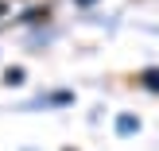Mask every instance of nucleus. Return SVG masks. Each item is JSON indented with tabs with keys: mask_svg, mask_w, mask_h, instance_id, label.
Instances as JSON below:
<instances>
[{
	"mask_svg": "<svg viewBox=\"0 0 159 151\" xmlns=\"http://www.w3.org/2000/svg\"><path fill=\"white\" fill-rule=\"evenodd\" d=\"M140 82H144L148 89H155V93H159V66H152V70H144V74H140Z\"/></svg>",
	"mask_w": 159,
	"mask_h": 151,
	"instance_id": "obj_1",
	"label": "nucleus"
},
{
	"mask_svg": "<svg viewBox=\"0 0 159 151\" xmlns=\"http://www.w3.org/2000/svg\"><path fill=\"white\" fill-rule=\"evenodd\" d=\"M4 82H8V85H23V70H20V66H8V70H4Z\"/></svg>",
	"mask_w": 159,
	"mask_h": 151,
	"instance_id": "obj_2",
	"label": "nucleus"
},
{
	"mask_svg": "<svg viewBox=\"0 0 159 151\" xmlns=\"http://www.w3.org/2000/svg\"><path fill=\"white\" fill-rule=\"evenodd\" d=\"M116 128L128 136V132H136V120H132V116H120V120H116Z\"/></svg>",
	"mask_w": 159,
	"mask_h": 151,
	"instance_id": "obj_3",
	"label": "nucleus"
},
{
	"mask_svg": "<svg viewBox=\"0 0 159 151\" xmlns=\"http://www.w3.org/2000/svg\"><path fill=\"white\" fill-rule=\"evenodd\" d=\"M4 12H8V8H4V0H0V16H4Z\"/></svg>",
	"mask_w": 159,
	"mask_h": 151,
	"instance_id": "obj_4",
	"label": "nucleus"
},
{
	"mask_svg": "<svg viewBox=\"0 0 159 151\" xmlns=\"http://www.w3.org/2000/svg\"><path fill=\"white\" fill-rule=\"evenodd\" d=\"M78 4H93V0H78Z\"/></svg>",
	"mask_w": 159,
	"mask_h": 151,
	"instance_id": "obj_5",
	"label": "nucleus"
}]
</instances>
